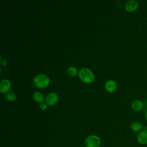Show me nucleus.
Returning a JSON list of instances; mask_svg holds the SVG:
<instances>
[{"label": "nucleus", "mask_w": 147, "mask_h": 147, "mask_svg": "<svg viewBox=\"0 0 147 147\" xmlns=\"http://www.w3.org/2000/svg\"><path fill=\"white\" fill-rule=\"evenodd\" d=\"M145 105L147 107V99H146L145 100Z\"/></svg>", "instance_id": "obj_17"}, {"label": "nucleus", "mask_w": 147, "mask_h": 147, "mask_svg": "<svg viewBox=\"0 0 147 147\" xmlns=\"http://www.w3.org/2000/svg\"><path fill=\"white\" fill-rule=\"evenodd\" d=\"M57 100H58V96L57 94L53 92L49 93L47 95L46 99H45V101L49 105H53L55 104L57 102Z\"/></svg>", "instance_id": "obj_6"}, {"label": "nucleus", "mask_w": 147, "mask_h": 147, "mask_svg": "<svg viewBox=\"0 0 147 147\" xmlns=\"http://www.w3.org/2000/svg\"><path fill=\"white\" fill-rule=\"evenodd\" d=\"M6 98L9 101H13L16 99V96L14 92H8L5 95Z\"/></svg>", "instance_id": "obj_13"}, {"label": "nucleus", "mask_w": 147, "mask_h": 147, "mask_svg": "<svg viewBox=\"0 0 147 147\" xmlns=\"http://www.w3.org/2000/svg\"><path fill=\"white\" fill-rule=\"evenodd\" d=\"M137 141L142 145L147 144V129H144L139 133L137 136Z\"/></svg>", "instance_id": "obj_5"}, {"label": "nucleus", "mask_w": 147, "mask_h": 147, "mask_svg": "<svg viewBox=\"0 0 147 147\" xmlns=\"http://www.w3.org/2000/svg\"><path fill=\"white\" fill-rule=\"evenodd\" d=\"M11 87L10 82L6 79H3L0 82V91L2 93H5L7 92Z\"/></svg>", "instance_id": "obj_7"}, {"label": "nucleus", "mask_w": 147, "mask_h": 147, "mask_svg": "<svg viewBox=\"0 0 147 147\" xmlns=\"http://www.w3.org/2000/svg\"><path fill=\"white\" fill-rule=\"evenodd\" d=\"M79 76L85 83H91L94 79V75L92 71L87 68H82L79 72Z\"/></svg>", "instance_id": "obj_1"}, {"label": "nucleus", "mask_w": 147, "mask_h": 147, "mask_svg": "<svg viewBox=\"0 0 147 147\" xmlns=\"http://www.w3.org/2000/svg\"><path fill=\"white\" fill-rule=\"evenodd\" d=\"M101 144L100 138L96 135H90L87 136L84 141L86 147H99Z\"/></svg>", "instance_id": "obj_3"}, {"label": "nucleus", "mask_w": 147, "mask_h": 147, "mask_svg": "<svg viewBox=\"0 0 147 147\" xmlns=\"http://www.w3.org/2000/svg\"><path fill=\"white\" fill-rule=\"evenodd\" d=\"M125 7L127 11L129 12H133L137 9L138 7V4L136 1L130 0L126 2Z\"/></svg>", "instance_id": "obj_4"}, {"label": "nucleus", "mask_w": 147, "mask_h": 147, "mask_svg": "<svg viewBox=\"0 0 147 147\" xmlns=\"http://www.w3.org/2000/svg\"><path fill=\"white\" fill-rule=\"evenodd\" d=\"M1 64H2V65H6V64H7V61L5 59V60H1Z\"/></svg>", "instance_id": "obj_15"}, {"label": "nucleus", "mask_w": 147, "mask_h": 147, "mask_svg": "<svg viewBox=\"0 0 147 147\" xmlns=\"http://www.w3.org/2000/svg\"><path fill=\"white\" fill-rule=\"evenodd\" d=\"M81 147H86V146H81Z\"/></svg>", "instance_id": "obj_18"}, {"label": "nucleus", "mask_w": 147, "mask_h": 147, "mask_svg": "<svg viewBox=\"0 0 147 147\" xmlns=\"http://www.w3.org/2000/svg\"><path fill=\"white\" fill-rule=\"evenodd\" d=\"M131 129L134 132H140L144 129H146V127H145L142 124L141 122H134L131 123L130 126Z\"/></svg>", "instance_id": "obj_9"}, {"label": "nucleus", "mask_w": 147, "mask_h": 147, "mask_svg": "<svg viewBox=\"0 0 147 147\" xmlns=\"http://www.w3.org/2000/svg\"><path fill=\"white\" fill-rule=\"evenodd\" d=\"M131 106L134 110L138 111L141 110L143 109L144 103L141 100L139 99H136L132 102Z\"/></svg>", "instance_id": "obj_8"}, {"label": "nucleus", "mask_w": 147, "mask_h": 147, "mask_svg": "<svg viewBox=\"0 0 147 147\" xmlns=\"http://www.w3.org/2000/svg\"><path fill=\"white\" fill-rule=\"evenodd\" d=\"M117 87L116 83L113 80H109L105 83V88L109 92H113Z\"/></svg>", "instance_id": "obj_10"}, {"label": "nucleus", "mask_w": 147, "mask_h": 147, "mask_svg": "<svg viewBox=\"0 0 147 147\" xmlns=\"http://www.w3.org/2000/svg\"><path fill=\"white\" fill-rule=\"evenodd\" d=\"M145 118H146V119L147 120V110H146V111H145Z\"/></svg>", "instance_id": "obj_16"}, {"label": "nucleus", "mask_w": 147, "mask_h": 147, "mask_svg": "<svg viewBox=\"0 0 147 147\" xmlns=\"http://www.w3.org/2000/svg\"><path fill=\"white\" fill-rule=\"evenodd\" d=\"M47 105L44 103H42L40 105V108L42 110H44L45 109H47Z\"/></svg>", "instance_id": "obj_14"}, {"label": "nucleus", "mask_w": 147, "mask_h": 147, "mask_svg": "<svg viewBox=\"0 0 147 147\" xmlns=\"http://www.w3.org/2000/svg\"><path fill=\"white\" fill-rule=\"evenodd\" d=\"M67 72L70 76H74L78 74V70L75 67L71 66V67H68V68L67 69Z\"/></svg>", "instance_id": "obj_12"}, {"label": "nucleus", "mask_w": 147, "mask_h": 147, "mask_svg": "<svg viewBox=\"0 0 147 147\" xmlns=\"http://www.w3.org/2000/svg\"><path fill=\"white\" fill-rule=\"evenodd\" d=\"M33 98L36 102H41L44 99V95L41 92L37 91L34 93Z\"/></svg>", "instance_id": "obj_11"}, {"label": "nucleus", "mask_w": 147, "mask_h": 147, "mask_svg": "<svg viewBox=\"0 0 147 147\" xmlns=\"http://www.w3.org/2000/svg\"><path fill=\"white\" fill-rule=\"evenodd\" d=\"M49 78L45 75L39 74L36 75L33 79L34 84L38 88H45L49 84Z\"/></svg>", "instance_id": "obj_2"}]
</instances>
